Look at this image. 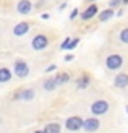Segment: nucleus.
<instances>
[{"mask_svg":"<svg viewBox=\"0 0 128 133\" xmlns=\"http://www.w3.org/2000/svg\"><path fill=\"white\" fill-rule=\"evenodd\" d=\"M32 133H45L42 128H36V130H32Z\"/></svg>","mask_w":128,"mask_h":133,"instance_id":"bb28decb","label":"nucleus"},{"mask_svg":"<svg viewBox=\"0 0 128 133\" xmlns=\"http://www.w3.org/2000/svg\"><path fill=\"white\" fill-rule=\"evenodd\" d=\"M58 39H60V32L57 29L45 28V26H37L24 42H21L18 47L11 49V50H18L19 54L32 52V54H37V57L45 55L53 50Z\"/></svg>","mask_w":128,"mask_h":133,"instance_id":"f257e3e1","label":"nucleus"},{"mask_svg":"<svg viewBox=\"0 0 128 133\" xmlns=\"http://www.w3.org/2000/svg\"><path fill=\"white\" fill-rule=\"evenodd\" d=\"M5 49V21H0V50Z\"/></svg>","mask_w":128,"mask_h":133,"instance_id":"6ab92c4d","label":"nucleus"},{"mask_svg":"<svg viewBox=\"0 0 128 133\" xmlns=\"http://www.w3.org/2000/svg\"><path fill=\"white\" fill-rule=\"evenodd\" d=\"M53 78H55L58 88H62V86H66L73 81V73H71V70H58L53 75Z\"/></svg>","mask_w":128,"mask_h":133,"instance_id":"f3484780","label":"nucleus"},{"mask_svg":"<svg viewBox=\"0 0 128 133\" xmlns=\"http://www.w3.org/2000/svg\"><path fill=\"white\" fill-rule=\"evenodd\" d=\"M78 44H79V37L76 36V37H71L70 39V44H68V49L66 50H73V49H76L78 47Z\"/></svg>","mask_w":128,"mask_h":133,"instance_id":"4be33fe9","label":"nucleus"},{"mask_svg":"<svg viewBox=\"0 0 128 133\" xmlns=\"http://www.w3.org/2000/svg\"><path fill=\"white\" fill-rule=\"evenodd\" d=\"M65 8H66V2H62L58 5V10H65Z\"/></svg>","mask_w":128,"mask_h":133,"instance_id":"393cba45","label":"nucleus"},{"mask_svg":"<svg viewBox=\"0 0 128 133\" xmlns=\"http://www.w3.org/2000/svg\"><path fill=\"white\" fill-rule=\"evenodd\" d=\"M73 79H75V89L76 91H87L91 88L92 81H94V76H92L91 71L81 70L76 75V78H73Z\"/></svg>","mask_w":128,"mask_h":133,"instance_id":"9d476101","label":"nucleus"},{"mask_svg":"<svg viewBox=\"0 0 128 133\" xmlns=\"http://www.w3.org/2000/svg\"><path fill=\"white\" fill-rule=\"evenodd\" d=\"M32 10H34V0H15L8 16L29 18L32 15Z\"/></svg>","mask_w":128,"mask_h":133,"instance_id":"6e6552de","label":"nucleus"},{"mask_svg":"<svg viewBox=\"0 0 128 133\" xmlns=\"http://www.w3.org/2000/svg\"><path fill=\"white\" fill-rule=\"evenodd\" d=\"M42 130L45 133H62L63 131V125H62V122H58V120H50V122H47L44 125Z\"/></svg>","mask_w":128,"mask_h":133,"instance_id":"a211bd4d","label":"nucleus"},{"mask_svg":"<svg viewBox=\"0 0 128 133\" xmlns=\"http://www.w3.org/2000/svg\"><path fill=\"white\" fill-rule=\"evenodd\" d=\"M97 13H99V5L97 3H89V5H84V8L79 11V16H78V19L81 23H89V21H92L94 18L97 16Z\"/></svg>","mask_w":128,"mask_h":133,"instance_id":"4468645a","label":"nucleus"},{"mask_svg":"<svg viewBox=\"0 0 128 133\" xmlns=\"http://www.w3.org/2000/svg\"><path fill=\"white\" fill-rule=\"evenodd\" d=\"M107 6L109 8H113V10H118L122 6V0H109L107 2Z\"/></svg>","mask_w":128,"mask_h":133,"instance_id":"aec40b11","label":"nucleus"},{"mask_svg":"<svg viewBox=\"0 0 128 133\" xmlns=\"http://www.w3.org/2000/svg\"><path fill=\"white\" fill-rule=\"evenodd\" d=\"M36 86H37L39 94L41 92H44V94H53L58 89V84L55 81V78H53V75H45L44 78H41L36 83Z\"/></svg>","mask_w":128,"mask_h":133,"instance_id":"1a4fd4ad","label":"nucleus"},{"mask_svg":"<svg viewBox=\"0 0 128 133\" xmlns=\"http://www.w3.org/2000/svg\"><path fill=\"white\" fill-rule=\"evenodd\" d=\"M79 11H81V10H79L78 6H76V8H73V10L70 11V16H68V19H70V21H76V19H78V16H79Z\"/></svg>","mask_w":128,"mask_h":133,"instance_id":"412c9836","label":"nucleus"},{"mask_svg":"<svg viewBox=\"0 0 128 133\" xmlns=\"http://www.w3.org/2000/svg\"><path fill=\"white\" fill-rule=\"evenodd\" d=\"M125 109H126V114H128V105H126V107H125Z\"/></svg>","mask_w":128,"mask_h":133,"instance_id":"c85d7f7f","label":"nucleus"},{"mask_svg":"<svg viewBox=\"0 0 128 133\" xmlns=\"http://www.w3.org/2000/svg\"><path fill=\"white\" fill-rule=\"evenodd\" d=\"M104 41L107 45L128 49V19L109 26L104 31Z\"/></svg>","mask_w":128,"mask_h":133,"instance_id":"20e7f679","label":"nucleus"},{"mask_svg":"<svg viewBox=\"0 0 128 133\" xmlns=\"http://www.w3.org/2000/svg\"><path fill=\"white\" fill-rule=\"evenodd\" d=\"M53 2H55V3H58V0H53Z\"/></svg>","mask_w":128,"mask_h":133,"instance_id":"c756f323","label":"nucleus"},{"mask_svg":"<svg viewBox=\"0 0 128 133\" xmlns=\"http://www.w3.org/2000/svg\"><path fill=\"white\" fill-rule=\"evenodd\" d=\"M37 28V19L21 18L19 21L5 23V49H15L29 37Z\"/></svg>","mask_w":128,"mask_h":133,"instance_id":"7ed1b4c3","label":"nucleus"},{"mask_svg":"<svg viewBox=\"0 0 128 133\" xmlns=\"http://www.w3.org/2000/svg\"><path fill=\"white\" fill-rule=\"evenodd\" d=\"M102 120H104V118L94 117V115H87V117H84L81 131H83V133H99L100 130H102V125H104Z\"/></svg>","mask_w":128,"mask_h":133,"instance_id":"9b49d317","label":"nucleus"},{"mask_svg":"<svg viewBox=\"0 0 128 133\" xmlns=\"http://www.w3.org/2000/svg\"><path fill=\"white\" fill-rule=\"evenodd\" d=\"M8 63H10V68L13 73V78L16 81H26L31 76V62L26 57L15 55L8 60Z\"/></svg>","mask_w":128,"mask_h":133,"instance_id":"423d86ee","label":"nucleus"},{"mask_svg":"<svg viewBox=\"0 0 128 133\" xmlns=\"http://www.w3.org/2000/svg\"><path fill=\"white\" fill-rule=\"evenodd\" d=\"M13 81H15V78H13L8 60H0V88H3L6 84H11Z\"/></svg>","mask_w":128,"mask_h":133,"instance_id":"2eb2a0df","label":"nucleus"},{"mask_svg":"<svg viewBox=\"0 0 128 133\" xmlns=\"http://www.w3.org/2000/svg\"><path fill=\"white\" fill-rule=\"evenodd\" d=\"M73 58H75V55H71V54H70V55H66V57H65V60H66V62H70V60H73Z\"/></svg>","mask_w":128,"mask_h":133,"instance_id":"a878e982","label":"nucleus"},{"mask_svg":"<svg viewBox=\"0 0 128 133\" xmlns=\"http://www.w3.org/2000/svg\"><path fill=\"white\" fill-rule=\"evenodd\" d=\"M112 88L115 91H120V92L128 89V70H120L117 73H113Z\"/></svg>","mask_w":128,"mask_h":133,"instance_id":"ddd939ff","label":"nucleus"},{"mask_svg":"<svg viewBox=\"0 0 128 133\" xmlns=\"http://www.w3.org/2000/svg\"><path fill=\"white\" fill-rule=\"evenodd\" d=\"M113 16H115V10L113 8H104V10H99V13H97V16L92 19V21H89V23H92V26L94 24H104V23H107L109 19H112Z\"/></svg>","mask_w":128,"mask_h":133,"instance_id":"dca6fc26","label":"nucleus"},{"mask_svg":"<svg viewBox=\"0 0 128 133\" xmlns=\"http://www.w3.org/2000/svg\"><path fill=\"white\" fill-rule=\"evenodd\" d=\"M112 101L107 96H96L87 101V114L94 117H105L112 109Z\"/></svg>","mask_w":128,"mask_h":133,"instance_id":"0eeeda50","label":"nucleus"},{"mask_svg":"<svg viewBox=\"0 0 128 133\" xmlns=\"http://www.w3.org/2000/svg\"><path fill=\"white\" fill-rule=\"evenodd\" d=\"M128 5V0H122V6H126Z\"/></svg>","mask_w":128,"mask_h":133,"instance_id":"cd10ccee","label":"nucleus"},{"mask_svg":"<svg viewBox=\"0 0 128 133\" xmlns=\"http://www.w3.org/2000/svg\"><path fill=\"white\" fill-rule=\"evenodd\" d=\"M97 2V0H84V2H83V6L84 5H89V3H96Z\"/></svg>","mask_w":128,"mask_h":133,"instance_id":"b1692460","label":"nucleus"},{"mask_svg":"<svg viewBox=\"0 0 128 133\" xmlns=\"http://www.w3.org/2000/svg\"><path fill=\"white\" fill-rule=\"evenodd\" d=\"M70 39H71V37H65V39H63V42H62V44H60V49H62V50H66V49H68V44H70Z\"/></svg>","mask_w":128,"mask_h":133,"instance_id":"5701e85b","label":"nucleus"},{"mask_svg":"<svg viewBox=\"0 0 128 133\" xmlns=\"http://www.w3.org/2000/svg\"><path fill=\"white\" fill-rule=\"evenodd\" d=\"M83 120H84V117L81 114H71V115H68L65 118L63 128L66 131H70V133H78V131H81Z\"/></svg>","mask_w":128,"mask_h":133,"instance_id":"f8f14e48","label":"nucleus"},{"mask_svg":"<svg viewBox=\"0 0 128 133\" xmlns=\"http://www.w3.org/2000/svg\"><path fill=\"white\" fill-rule=\"evenodd\" d=\"M96 63L107 73H117L120 70H128V49L113 47V45H100L96 50Z\"/></svg>","mask_w":128,"mask_h":133,"instance_id":"f03ea898","label":"nucleus"},{"mask_svg":"<svg viewBox=\"0 0 128 133\" xmlns=\"http://www.w3.org/2000/svg\"><path fill=\"white\" fill-rule=\"evenodd\" d=\"M6 97L10 99V102H34L39 97V91H37L36 83L21 84L15 89H11Z\"/></svg>","mask_w":128,"mask_h":133,"instance_id":"39448f33","label":"nucleus"}]
</instances>
